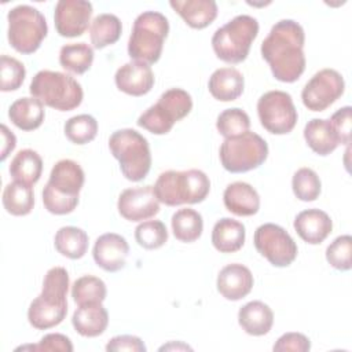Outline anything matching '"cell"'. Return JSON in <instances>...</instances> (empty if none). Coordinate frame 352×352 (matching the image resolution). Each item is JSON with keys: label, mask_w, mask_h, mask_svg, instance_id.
Here are the masks:
<instances>
[{"label": "cell", "mask_w": 352, "mask_h": 352, "mask_svg": "<svg viewBox=\"0 0 352 352\" xmlns=\"http://www.w3.org/2000/svg\"><path fill=\"white\" fill-rule=\"evenodd\" d=\"M304 43V29L293 19H282L271 28L261 43V55L276 80L294 82L301 77L305 70Z\"/></svg>", "instance_id": "1"}, {"label": "cell", "mask_w": 352, "mask_h": 352, "mask_svg": "<svg viewBox=\"0 0 352 352\" xmlns=\"http://www.w3.org/2000/svg\"><path fill=\"white\" fill-rule=\"evenodd\" d=\"M69 274L63 267H52L43 280L41 293L30 302L28 320L37 330L58 326L67 314Z\"/></svg>", "instance_id": "2"}, {"label": "cell", "mask_w": 352, "mask_h": 352, "mask_svg": "<svg viewBox=\"0 0 352 352\" xmlns=\"http://www.w3.org/2000/svg\"><path fill=\"white\" fill-rule=\"evenodd\" d=\"M84 170L73 160L58 161L43 190L44 208L52 214L72 213L78 205V194L84 186Z\"/></svg>", "instance_id": "3"}, {"label": "cell", "mask_w": 352, "mask_h": 352, "mask_svg": "<svg viewBox=\"0 0 352 352\" xmlns=\"http://www.w3.org/2000/svg\"><path fill=\"white\" fill-rule=\"evenodd\" d=\"M157 199L168 206L202 202L210 190V182L199 169L162 172L153 186Z\"/></svg>", "instance_id": "4"}, {"label": "cell", "mask_w": 352, "mask_h": 352, "mask_svg": "<svg viewBox=\"0 0 352 352\" xmlns=\"http://www.w3.org/2000/svg\"><path fill=\"white\" fill-rule=\"evenodd\" d=\"M169 33L166 16L158 11H144L133 22L128 40V55L147 65L155 63L162 54L164 41Z\"/></svg>", "instance_id": "5"}, {"label": "cell", "mask_w": 352, "mask_h": 352, "mask_svg": "<svg viewBox=\"0 0 352 352\" xmlns=\"http://www.w3.org/2000/svg\"><path fill=\"white\" fill-rule=\"evenodd\" d=\"M109 148L120 162L125 179L143 180L151 168V153L147 139L138 131L124 128L113 132L109 138Z\"/></svg>", "instance_id": "6"}, {"label": "cell", "mask_w": 352, "mask_h": 352, "mask_svg": "<svg viewBox=\"0 0 352 352\" xmlns=\"http://www.w3.org/2000/svg\"><path fill=\"white\" fill-rule=\"evenodd\" d=\"M29 91L43 104L59 111H70L82 102V88L70 74L40 70L34 74Z\"/></svg>", "instance_id": "7"}, {"label": "cell", "mask_w": 352, "mask_h": 352, "mask_svg": "<svg viewBox=\"0 0 352 352\" xmlns=\"http://www.w3.org/2000/svg\"><path fill=\"white\" fill-rule=\"evenodd\" d=\"M258 34V22L250 15H236L224 26L219 28L212 37V47L219 59L226 63L243 62L250 45Z\"/></svg>", "instance_id": "8"}, {"label": "cell", "mask_w": 352, "mask_h": 352, "mask_svg": "<svg viewBox=\"0 0 352 352\" xmlns=\"http://www.w3.org/2000/svg\"><path fill=\"white\" fill-rule=\"evenodd\" d=\"M8 43L21 54L36 52L47 36L48 26L44 15L34 7L21 4L7 14Z\"/></svg>", "instance_id": "9"}, {"label": "cell", "mask_w": 352, "mask_h": 352, "mask_svg": "<svg viewBox=\"0 0 352 352\" xmlns=\"http://www.w3.org/2000/svg\"><path fill=\"white\" fill-rule=\"evenodd\" d=\"M191 109V95L182 88H170L158 98L155 104L139 116L138 125L154 135H165L175 122L187 117Z\"/></svg>", "instance_id": "10"}, {"label": "cell", "mask_w": 352, "mask_h": 352, "mask_svg": "<svg viewBox=\"0 0 352 352\" xmlns=\"http://www.w3.org/2000/svg\"><path fill=\"white\" fill-rule=\"evenodd\" d=\"M220 162L231 173L253 170L264 164L268 157L267 142L254 132H245L226 139L220 146Z\"/></svg>", "instance_id": "11"}, {"label": "cell", "mask_w": 352, "mask_h": 352, "mask_svg": "<svg viewBox=\"0 0 352 352\" xmlns=\"http://www.w3.org/2000/svg\"><path fill=\"white\" fill-rule=\"evenodd\" d=\"M257 114L261 125L270 133L286 135L297 124V110L290 94L268 91L257 102Z\"/></svg>", "instance_id": "12"}, {"label": "cell", "mask_w": 352, "mask_h": 352, "mask_svg": "<svg viewBox=\"0 0 352 352\" xmlns=\"http://www.w3.org/2000/svg\"><path fill=\"white\" fill-rule=\"evenodd\" d=\"M253 242L256 250L275 267H287L297 257V245L278 224L265 223L256 228Z\"/></svg>", "instance_id": "13"}, {"label": "cell", "mask_w": 352, "mask_h": 352, "mask_svg": "<svg viewBox=\"0 0 352 352\" xmlns=\"http://www.w3.org/2000/svg\"><path fill=\"white\" fill-rule=\"evenodd\" d=\"M344 78L337 70L322 69L305 84L301 99L308 110L323 111L344 94Z\"/></svg>", "instance_id": "14"}, {"label": "cell", "mask_w": 352, "mask_h": 352, "mask_svg": "<svg viewBox=\"0 0 352 352\" xmlns=\"http://www.w3.org/2000/svg\"><path fill=\"white\" fill-rule=\"evenodd\" d=\"M92 4L85 0H59L55 6V29L62 37H78L89 25Z\"/></svg>", "instance_id": "15"}, {"label": "cell", "mask_w": 352, "mask_h": 352, "mask_svg": "<svg viewBox=\"0 0 352 352\" xmlns=\"http://www.w3.org/2000/svg\"><path fill=\"white\" fill-rule=\"evenodd\" d=\"M120 214L129 221H143L160 212V201L153 186H140L124 190L117 202Z\"/></svg>", "instance_id": "16"}, {"label": "cell", "mask_w": 352, "mask_h": 352, "mask_svg": "<svg viewBox=\"0 0 352 352\" xmlns=\"http://www.w3.org/2000/svg\"><path fill=\"white\" fill-rule=\"evenodd\" d=\"M129 245L124 236L116 232L100 235L94 245L92 256L98 267L107 272H117L126 264Z\"/></svg>", "instance_id": "17"}, {"label": "cell", "mask_w": 352, "mask_h": 352, "mask_svg": "<svg viewBox=\"0 0 352 352\" xmlns=\"http://www.w3.org/2000/svg\"><path fill=\"white\" fill-rule=\"evenodd\" d=\"M114 81L120 91L131 96H143L153 88L154 74L150 65L132 60L117 69Z\"/></svg>", "instance_id": "18"}, {"label": "cell", "mask_w": 352, "mask_h": 352, "mask_svg": "<svg viewBox=\"0 0 352 352\" xmlns=\"http://www.w3.org/2000/svg\"><path fill=\"white\" fill-rule=\"evenodd\" d=\"M253 275L242 264H228L217 275V290L226 298L238 301L248 296L253 287Z\"/></svg>", "instance_id": "19"}, {"label": "cell", "mask_w": 352, "mask_h": 352, "mask_svg": "<svg viewBox=\"0 0 352 352\" xmlns=\"http://www.w3.org/2000/svg\"><path fill=\"white\" fill-rule=\"evenodd\" d=\"M293 226L298 236L309 245L322 243L333 230L330 216L320 209H307L300 212L296 216Z\"/></svg>", "instance_id": "20"}, {"label": "cell", "mask_w": 352, "mask_h": 352, "mask_svg": "<svg viewBox=\"0 0 352 352\" xmlns=\"http://www.w3.org/2000/svg\"><path fill=\"white\" fill-rule=\"evenodd\" d=\"M72 323L82 337H98L107 329L109 314L102 302L81 304L74 311Z\"/></svg>", "instance_id": "21"}, {"label": "cell", "mask_w": 352, "mask_h": 352, "mask_svg": "<svg viewBox=\"0 0 352 352\" xmlns=\"http://www.w3.org/2000/svg\"><path fill=\"white\" fill-rule=\"evenodd\" d=\"M224 206L236 216H253L260 209V197L257 191L245 182L228 184L223 194Z\"/></svg>", "instance_id": "22"}, {"label": "cell", "mask_w": 352, "mask_h": 352, "mask_svg": "<svg viewBox=\"0 0 352 352\" xmlns=\"http://www.w3.org/2000/svg\"><path fill=\"white\" fill-rule=\"evenodd\" d=\"M169 4L192 29H204L217 16V4L213 0H170Z\"/></svg>", "instance_id": "23"}, {"label": "cell", "mask_w": 352, "mask_h": 352, "mask_svg": "<svg viewBox=\"0 0 352 352\" xmlns=\"http://www.w3.org/2000/svg\"><path fill=\"white\" fill-rule=\"evenodd\" d=\"M245 87L242 73L235 67H220L209 77L208 88L210 95L220 102H231L238 99Z\"/></svg>", "instance_id": "24"}, {"label": "cell", "mask_w": 352, "mask_h": 352, "mask_svg": "<svg viewBox=\"0 0 352 352\" xmlns=\"http://www.w3.org/2000/svg\"><path fill=\"white\" fill-rule=\"evenodd\" d=\"M238 323L250 336L267 334L274 323L272 309L263 301H250L241 307L238 312Z\"/></svg>", "instance_id": "25"}, {"label": "cell", "mask_w": 352, "mask_h": 352, "mask_svg": "<svg viewBox=\"0 0 352 352\" xmlns=\"http://www.w3.org/2000/svg\"><path fill=\"white\" fill-rule=\"evenodd\" d=\"M245 226L231 217L220 219L212 230V243L220 253L238 252L245 243Z\"/></svg>", "instance_id": "26"}, {"label": "cell", "mask_w": 352, "mask_h": 352, "mask_svg": "<svg viewBox=\"0 0 352 352\" xmlns=\"http://www.w3.org/2000/svg\"><path fill=\"white\" fill-rule=\"evenodd\" d=\"M11 122L22 131L37 129L45 117L43 103L36 98H19L8 109Z\"/></svg>", "instance_id": "27"}, {"label": "cell", "mask_w": 352, "mask_h": 352, "mask_svg": "<svg viewBox=\"0 0 352 352\" xmlns=\"http://www.w3.org/2000/svg\"><path fill=\"white\" fill-rule=\"evenodd\" d=\"M304 139L312 151L319 155H329L340 144L330 120L323 118H312L307 122L304 126Z\"/></svg>", "instance_id": "28"}, {"label": "cell", "mask_w": 352, "mask_h": 352, "mask_svg": "<svg viewBox=\"0 0 352 352\" xmlns=\"http://www.w3.org/2000/svg\"><path fill=\"white\" fill-rule=\"evenodd\" d=\"M8 170L14 180L34 186L43 172V160L37 151L32 148H25L15 154Z\"/></svg>", "instance_id": "29"}, {"label": "cell", "mask_w": 352, "mask_h": 352, "mask_svg": "<svg viewBox=\"0 0 352 352\" xmlns=\"http://www.w3.org/2000/svg\"><path fill=\"white\" fill-rule=\"evenodd\" d=\"M54 245L62 256L77 260L81 258L88 249V235L84 230L73 226L62 227L56 231Z\"/></svg>", "instance_id": "30"}, {"label": "cell", "mask_w": 352, "mask_h": 352, "mask_svg": "<svg viewBox=\"0 0 352 352\" xmlns=\"http://www.w3.org/2000/svg\"><path fill=\"white\" fill-rule=\"evenodd\" d=\"M34 205L33 188L29 184L14 180L3 191V206L12 216H26Z\"/></svg>", "instance_id": "31"}, {"label": "cell", "mask_w": 352, "mask_h": 352, "mask_svg": "<svg viewBox=\"0 0 352 352\" xmlns=\"http://www.w3.org/2000/svg\"><path fill=\"white\" fill-rule=\"evenodd\" d=\"M122 25L114 14H99L94 18L89 28V37L94 48L102 50L118 41Z\"/></svg>", "instance_id": "32"}, {"label": "cell", "mask_w": 352, "mask_h": 352, "mask_svg": "<svg viewBox=\"0 0 352 352\" xmlns=\"http://www.w3.org/2000/svg\"><path fill=\"white\" fill-rule=\"evenodd\" d=\"M170 224L175 238L186 243L197 241L204 230L202 216L191 208H183L175 212Z\"/></svg>", "instance_id": "33"}, {"label": "cell", "mask_w": 352, "mask_h": 352, "mask_svg": "<svg viewBox=\"0 0 352 352\" xmlns=\"http://www.w3.org/2000/svg\"><path fill=\"white\" fill-rule=\"evenodd\" d=\"M94 62V50L87 43H70L60 48V66L74 74L85 73Z\"/></svg>", "instance_id": "34"}, {"label": "cell", "mask_w": 352, "mask_h": 352, "mask_svg": "<svg viewBox=\"0 0 352 352\" xmlns=\"http://www.w3.org/2000/svg\"><path fill=\"white\" fill-rule=\"evenodd\" d=\"M107 294L104 282L94 275L78 278L72 286V297L78 305L88 302H103Z\"/></svg>", "instance_id": "35"}, {"label": "cell", "mask_w": 352, "mask_h": 352, "mask_svg": "<svg viewBox=\"0 0 352 352\" xmlns=\"http://www.w3.org/2000/svg\"><path fill=\"white\" fill-rule=\"evenodd\" d=\"M96 133L98 122L89 114H78L65 122V135L74 144H87L95 139Z\"/></svg>", "instance_id": "36"}, {"label": "cell", "mask_w": 352, "mask_h": 352, "mask_svg": "<svg viewBox=\"0 0 352 352\" xmlns=\"http://www.w3.org/2000/svg\"><path fill=\"white\" fill-rule=\"evenodd\" d=\"M216 128L219 133L226 139L235 138L249 131L250 118L248 113L239 107L226 109L219 114L216 121Z\"/></svg>", "instance_id": "37"}, {"label": "cell", "mask_w": 352, "mask_h": 352, "mask_svg": "<svg viewBox=\"0 0 352 352\" xmlns=\"http://www.w3.org/2000/svg\"><path fill=\"white\" fill-rule=\"evenodd\" d=\"M135 239L139 246L154 250L168 241V230L161 220H146L135 228Z\"/></svg>", "instance_id": "38"}, {"label": "cell", "mask_w": 352, "mask_h": 352, "mask_svg": "<svg viewBox=\"0 0 352 352\" xmlns=\"http://www.w3.org/2000/svg\"><path fill=\"white\" fill-rule=\"evenodd\" d=\"M292 188L300 201L311 202L320 194V179L311 168H300L293 175Z\"/></svg>", "instance_id": "39"}, {"label": "cell", "mask_w": 352, "mask_h": 352, "mask_svg": "<svg viewBox=\"0 0 352 352\" xmlns=\"http://www.w3.org/2000/svg\"><path fill=\"white\" fill-rule=\"evenodd\" d=\"M26 76V70L23 63H21L18 59L8 56V55H1L0 58V89L3 92H10L18 89Z\"/></svg>", "instance_id": "40"}, {"label": "cell", "mask_w": 352, "mask_h": 352, "mask_svg": "<svg viewBox=\"0 0 352 352\" xmlns=\"http://www.w3.org/2000/svg\"><path fill=\"white\" fill-rule=\"evenodd\" d=\"M352 254V238L351 235L337 236L326 249L327 263L338 271H349Z\"/></svg>", "instance_id": "41"}, {"label": "cell", "mask_w": 352, "mask_h": 352, "mask_svg": "<svg viewBox=\"0 0 352 352\" xmlns=\"http://www.w3.org/2000/svg\"><path fill=\"white\" fill-rule=\"evenodd\" d=\"M23 351V349H32V351H40V352H72L73 351V344L72 341L60 334V333H50L44 336L38 344L36 345H25L19 346L15 351Z\"/></svg>", "instance_id": "42"}, {"label": "cell", "mask_w": 352, "mask_h": 352, "mask_svg": "<svg viewBox=\"0 0 352 352\" xmlns=\"http://www.w3.org/2000/svg\"><path fill=\"white\" fill-rule=\"evenodd\" d=\"M351 106L341 107L337 110L329 120L333 125V129L338 138L340 144H349L351 143Z\"/></svg>", "instance_id": "43"}, {"label": "cell", "mask_w": 352, "mask_h": 352, "mask_svg": "<svg viewBox=\"0 0 352 352\" xmlns=\"http://www.w3.org/2000/svg\"><path fill=\"white\" fill-rule=\"evenodd\" d=\"M274 351L279 352V351H293V352H307L311 349V341L307 336L301 334V333H285L283 336H280L274 348Z\"/></svg>", "instance_id": "44"}, {"label": "cell", "mask_w": 352, "mask_h": 352, "mask_svg": "<svg viewBox=\"0 0 352 352\" xmlns=\"http://www.w3.org/2000/svg\"><path fill=\"white\" fill-rule=\"evenodd\" d=\"M106 351H109V352H120V351L144 352L146 351V345L143 344V341L139 337L124 334V336L113 337L107 342Z\"/></svg>", "instance_id": "45"}, {"label": "cell", "mask_w": 352, "mask_h": 352, "mask_svg": "<svg viewBox=\"0 0 352 352\" xmlns=\"http://www.w3.org/2000/svg\"><path fill=\"white\" fill-rule=\"evenodd\" d=\"M1 140H3V144H1V161H4L8 157V154L16 146L15 135L4 124L1 125Z\"/></svg>", "instance_id": "46"}]
</instances>
